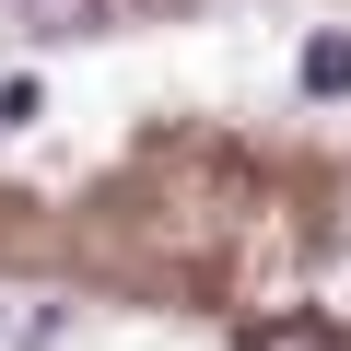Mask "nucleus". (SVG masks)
I'll return each instance as SVG.
<instances>
[{
	"label": "nucleus",
	"mask_w": 351,
	"mask_h": 351,
	"mask_svg": "<svg viewBox=\"0 0 351 351\" xmlns=\"http://www.w3.org/2000/svg\"><path fill=\"white\" fill-rule=\"evenodd\" d=\"M94 24V0H36V36H82Z\"/></svg>",
	"instance_id": "4"
},
{
	"label": "nucleus",
	"mask_w": 351,
	"mask_h": 351,
	"mask_svg": "<svg viewBox=\"0 0 351 351\" xmlns=\"http://www.w3.org/2000/svg\"><path fill=\"white\" fill-rule=\"evenodd\" d=\"M246 351H339V328H316V316H269V328H246Z\"/></svg>",
	"instance_id": "1"
},
{
	"label": "nucleus",
	"mask_w": 351,
	"mask_h": 351,
	"mask_svg": "<svg viewBox=\"0 0 351 351\" xmlns=\"http://www.w3.org/2000/svg\"><path fill=\"white\" fill-rule=\"evenodd\" d=\"M36 106H47V94H36V71H12V82H0V129H36Z\"/></svg>",
	"instance_id": "3"
},
{
	"label": "nucleus",
	"mask_w": 351,
	"mask_h": 351,
	"mask_svg": "<svg viewBox=\"0 0 351 351\" xmlns=\"http://www.w3.org/2000/svg\"><path fill=\"white\" fill-rule=\"evenodd\" d=\"M339 82H351V36H316L304 47V94H339Z\"/></svg>",
	"instance_id": "2"
}]
</instances>
